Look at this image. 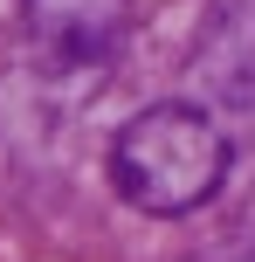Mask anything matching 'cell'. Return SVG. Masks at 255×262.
Masks as SVG:
<instances>
[{
  "instance_id": "6da1fadb",
  "label": "cell",
  "mask_w": 255,
  "mask_h": 262,
  "mask_svg": "<svg viewBox=\"0 0 255 262\" xmlns=\"http://www.w3.org/2000/svg\"><path fill=\"white\" fill-rule=\"evenodd\" d=\"M228 166H235V145L221 138V124L179 97L131 111L110 138V186L124 207L152 214V221L200 214L228 186Z\"/></svg>"
},
{
  "instance_id": "7a4b0ae2",
  "label": "cell",
  "mask_w": 255,
  "mask_h": 262,
  "mask_svg": "<svg viewBox=\"0 0 255 262\" xmlns=\"http://www.w3.org/2000/svg\"><path fill=\"white\" fill-rule=\"evenodd\" d=\"M35 49L62 69H104L131 35V0H21Z\"/></svg>"
},
{
  "instance_id": "3957f363",
  "label": "cell",
  "mask_w": 255,
  "mask_h": 262,
  "mask_svg": "<svg viewBox=\"0 0 255 262\" xmlns=\"http://www.w3.org/2000/svg\"><path fill=\"white\" fill-rule=\"evenodd\" d=\"M193 83L228 111H255V7H228L193 55Z\"/></svg>"
}]
</instances>
